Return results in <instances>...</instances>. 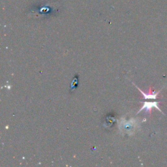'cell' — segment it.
Returning a JSON list of instances; mask_svg holds the SVG:
<instances>
[{
	"label": "cell",
	"instance_id": "obj_1",
	"mask_svg": "<svg viewBox=\"0 0 167 167\" xmlns=\"http://www.w3.org/2000/svg\"><path fill=\"white\" fill-rule=\"evenodd\" d=\"M161 102H157V101H153V102H144L143 103V106L139 110V111L138 112L137 114L140 113V112H142L143 110H146V112H149L150 114H151V109L153 108H155L156 109H157V110L160 111L161 112H162L161 110L160 109V108L159 107V103Z\"/></svg>",
	"mask_w": 167,
	"mask_h": 167
},
{
	"label": "cell",
	"instance_id": "obj_2",
	"mask_svg": "<svg viewBox=\"0 0 167 167\" xmlns=\"http://www.w3.org/2000/svg\"><path fill=\"white\" fill-rule=\"evenodd\" d=\"M134 84V85L136 86V88H137L140 92H141V93L142 94V95L144 96V98L145 99H157V96H158V95H159V93H160V91H157V93H155V92H151V90H150V91L149 93H146L143 92V91H142L141 90H140L139 88H138V87H137L135 84Z\"/></svg>",
	"mask_w": 167,
	"mask_h": 167
}]
</instances>
